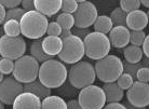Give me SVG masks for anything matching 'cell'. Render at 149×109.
Here are the masks:
<instances>
[{
	"instance_id": "obj_1",
	"label": "cell",
	"mask_w": 149,
	"mask_h": 109,
	"mask_svg": "<svg viewBox=\"0 0 149 109\" xmlns=\"http://www.w3.org/2000/svg\"><path fill=\"white\" fill-rule=\"evenodd\" d=\"M68 79V70L61 60H50L40 65L38 80L49 89H58Z\"/></svg>"
},
{
	"instance_id": "obj_2",
	"label": "cell",
	"mask_w": 149,
	"mask_h": 109,
	"mask_svg": "<svg viewBox=\"0 0 149 109\" xmlns=\"http://www.w3.org/2000/svg\"><path fill=\"white\" fill-rule=\"evenodd\" d=\"M21 34L24 37L33 40H39L47 34L49 26L48 17L40 14L39 12L30 11L25 12L19 21Z\"/></svg>"
},
{
	"instance_id": "obj_3",
	"label": "cell",
	"mask_w": 149,
	"mask_h": 109,
	"mask_svg": "<svg viewBox=\"0 0 149 109\" xmlns=\"http://www.w3.org/2000/svg\"><path fill=\"white\" fill-rule=\"evenodd\" d=\"M94 69L98 80L104 83L117 82L124 72L123 62L116 55H107L102 60H96Z\"/></svg>"
},
{
	"instance_id": "obj_4",
	"label": "cell",
	"mask_w": 149,
	"mask_h": 109,
	"mask_svg": "<svg viewBox=\"0 0 149 109\" xmlns=\"http://www.w3.org/2000/svg\"><path fill=\"white\" fill-rule=\"evenodd\" d=\"M96 80L94 66L89 62H79L72 65L68 70V81L74 89L82 90L86 87L93 85Z\"/></svg>"
},
{
	"instance_id": "obj_5",
	"label": "cell",
	"mask_w": 149,
	"mask_h": 109,
	"mask_svg": "<svg viewBox=\"0 0 149 109\" xmlns=\"http://www.w3.org/2000/svg\"><path fill=\"white\" fill-rule=\"evenodd\" d=\"M86 55L91 60H100L109 55L111 43L107 35L101 33H91L83 40Z\"/></svg>"
},
{
	"instance_id": "obj_6",
	"label": "cell",
	"mask_w": 149,
	"mask_h": 109,
	"mask_svg": "<svg viewBox=\"0 0 149 109\" xmlns=\"http://www.w3.org/2000/svg\"><path fill=\"white\" fill-rule=\"evenodd\" d=\"M40 64L30 55H24L14 62L12 75L22 84H27L38 79Z\"/></svg>"
},
{
	"instance_id": "obj_7",
	"label": "cell",
	"mask_w": 149,
	"mask_h": 109,
	"mask_svg": "<svg viewBox=\"0 0 149 109\" xmlns=\"http://www.w3.org/2000/svg\"><path fill=\"white\" fill-rule=\"evenodd\" d=\"M86 55L83 40L79 37L71 35L63 39V49L58 54V60L65 64L74 65L81 62Z\"/></svg>"
},
{
	"instance_id": "obj_8",
	"label": "cell",
	"mask_w": 149,
	"mask_h": 109,
	"mask_svg": "<svg viewBox=\"0 0 149 109\" xmlns=\"http://www.w3.org/2000/svg\"><path fill=\"white\" fill-rule=\"evenodd\" d=\"M78 102L83 109H103L106 105V96L101 87L90 85L80 90Z\"/></svg>"
},
{
	"instance_id": "obj_9",
	"label": "cell",
	"mask_w": 149,
	"mask_h": 109,
	"mask_svg": "<svg viewBox=\"0 0 149 109\" xmlns=\"http://www.w3.org/2000/svg\"><path fill=\"white\" fill-rule=\"evenodd\" d=\"M26 52V41L22 36L8 37L4 35L0 39V55L3 58L16 60L24 56Z\"/></svg>"
},
{
	"instance_id": "obj_10",
	"label": "cell",
	"mask_w": 149,
	"mask_h": 109,
	"mask_svg": "<svg viewBox=\"0 0 149 109\" xmlns=\"http://www.w3.org/2000/svg\"><path fill=\"white\" fill-rule=\"evenodd\" d=\"M98 13L95 4L86 0H79L78 9L74 14V27L80 29H86L94 25Z\"/></svg>"
},
{
	"instance_id": "obj_11",
	"label": "cell",
	"mask_w": 149,
	"mask_h": 109,
	"mask_svg": "<svg viewBox=\"0 0 149 109\" xmlns=\"http://www.w3.org/2000/svg\"><path fill=\"white\" fill-rule=\"evenodd\" d=\"M24 92V84L19 83L14 77H6L0 82V101L3 105H12L15 98Z\"/></svg>"
},
{
	"instance_id": "obj_12",
	"label": "cell",
	"mask_w": 149,
	"mask_h": 109,
	"mask_svg": "<svg viewBox=\"0 0 149 109\" xmlns=\"http://www.w3.org/2000/svg\"><path fill=\"white\" fill-rule=\"evenodd\" d=\"M127 103L134 107L146 108L149 105V83L135 81L127 90Z\"/></svg>"
},
{
	"instance_id": "obj_13",
	"label": "cell",
	"mask_w": 149,
	"mask_h": 109,
	"mask_svg": "<svg viewBox=\"0 0 149 109\" xmlns=\"http://www.w3.org/2000/svg\"><path fill=\"white\" fill-rule=\"evenodd\" d=\"M131 31L127 27L113 26L111 31L109 33V41L116 49H124L130 43Z\"/></svg>"
},
{
	"instance_id": "obj_14",
	"label": "cell",
	"mask_w": 149,
	"mask_h": 109,
	"mask_svg": "<svg viewBox=\"0 0 149 109\" xmlns=\"http://www.w3.org/2000/svg\"><path fill=\"white\" fill-rule=\"evenodd\" d=\"M41 101L40 98L36 95L23 92L15 98L14 103L12 104L13 109H41Z\"/></svg>"
},
{
	"instance_id": "obj_15",
	"label": "cell",
	"mask_w": 149,
	"mask_h": 109,
	"mask_svg": "<svg viewBox=\"0 0 149 109\" xmlns=\"http://www.w3.org/2000/svg\"><path fill=\"white\" fill-rule=\"evenodd\" d=\"M148 25V16L147 13L143 10H135V11L127 13V27L132 31H139L144 30Z\"/></svg>"
},
{
	"instance_id": "obj_16",
	"label": "cell",
	"mask_w": 149,
	"mask_h": 109,
	"mask_svg": "<svg viewBox=\"0 0 149 109\" xmlns=\"http://www.w3.org/2000/svg\"><path fill=\"white\" fill-rule=\"evenodd\" d=\"M62 9V0H35V10L45 17L57 14Z\"/></svg>"
},
{
	"instance_id": "obj_17",
	"label": "cell",
	"mask_w": 149,
	"mask_h": 109,
	"mask_svg": "<svg viewBox=\"0 0 149 109\" xmlns=\"http://www.w3.org/2000/svg\"><path fill=\"white\" fill-rule=\"evenodd\" d=\"M42 49L49 56L54 57L55 55H58L63 49V39L61 37L47 36L42 40Z\"/></svg>"
},
{
	"instance_id": "obj_18",
	"label": "cell",
	"mask_w": 149,
	"mask_h": 109,
	"mask_svg": "<svg viewBox=\"0 0 149 109\" xmlns=\"http://www.w3.org/2000/svg\"><path fill=\"white\" fill-rule=\"evenodd\" d=\"M103 91L106 96V103H119L122 101L124 96V91L117 84V82L112 83H104L103 85Z\"/></svg>"
},
{
	"instance_id": "obj_19",
	"label": "cell",
	"mask_w": 149,
	"mask_h": 109,
	"mask_svg": "<svg viewBox=\"0 0 149 109\" xmlns=\"http://www.w3.org/2000/svg\"><path fill=\"white\" fill-rule=\"evenodd\" d=\"M24 92H28V93L36 95L41 101L51 95V89L45 87L38 79L33 82L24 84Z\"/></svg>"
},
{
	"instance_id": "obj_20",
	"label": "cell",
	"mask_w": 149,
	"mask_h": 109,
	"mask_svg": "<svg viewBox=\"0 0 149 109\" xmlns=\"http://www.w3.org/2000/svg\"><path fill=\"white\" fill-rule=\"evenodd\" d=\"M123 55L125 58V62L129 64H137L141 63L144 56V53L141 47H135V45H127V48L123 50Z\"/></svg>"
},
{
	"instance_id": "obj_21",
	"label": "cell",
	"mask_w": 149,
	"mask_h": 109,
	"mask_svg": "<svg viewBox=\"0 0 149 109\" xmlns=\"http://www.w3.org/2000/svg\"><path fill=\"white\" fill-rule=\"evenodd\" d=\"M29 52L30 56H33L35 60H37L39 64H42L47 60H53V57L49 56L45 53L43 49H42V40H34L31 42V44L29 47Z\"/></svg>"
},
{
	"instance_id": "obj_22",
	"label": "cell",
	"mask_w": 149,
	"mask_h": 109,
	"mask_svg": "<svg viewBox=\"0 0 149 109\" xmlns=\"http://www.w3.org/2000/svg\"><path fill=\"white\" fill-rule=\"evenodd\" d=\"M93 28L95 33H101V34L104 35L109 34L113 28V24L111 22L110 16H108V15H98L95 23H94Z\"/></svg>"
},
{
	"instance_id": "obj_23",
	"label": "cell",
	"mask_w": 149,
	"mask_h": 109,
	"mask_svg": "<svg viewBox=\"0 0 149 109\" xmlns=\"http://www.w3.org/2000/svg\"><path fill=\"white\" fill-rule=\"evenodd\" d=\"M41 109H67V103L58 95H50L42 99Z\"/></svg>"
},
{
	"instance_id": "obj_24",
	"label": "cell",
	"mask_w": 149,
	"mask_h": 109,
	"mask_svg": "<svg viewBox=\"0 0 149 109\" xmlns=\"http://www.w3.org/2000/svg\"><path fill=\"white\" fill-rule=\"evenodd\" d=\"M4 30V35L8 37H19L21 36V26H19V22L14 21V19H10V21H4L2 24Z\"/></svg>"
},
{
	"instance_id": "obj_25",
	"label": "cell",
	"mask_w": 149,
	"mask_h": 109,
	"mask_svg": "<svg viewBox=\"0 0 149 109\" xmlns=\"http://www.w3.org/2000/svg\"><path fill=\"white\" fill-rule=\"evenodd\" d=\"M61 26L62 30H71L74 27V17L72 14H67V13H61L57 15L55 21Z\"/></svg>"
},
{
	"instance_id": "obj_26",
	"label": "cell",
	"mask_w": 149,
	"mask_h": 109,
	"mask_svg": "<svg viewBox=\"0 0 149 109\" xmlns=\"http://www.w3.org/2000/svg\"><path fill=\"white\" fill-rule=\"evenodd\" d=\"M127 13L124 12L121 8H116L110 14V19L113 26H123L127 27Z\"/></svg>"
},
{
	"instance_id": "obj_27",
	"label": "cell",
	"mask_w": 149,
	"mask_h": 109,
	"mask_svg": "<svg viewBox=\"0 0 149 109\" xmlns=\"http://www.w3.org/2000/svg\"><path fill=\"white\" fill-rule=\"evenodd\" d=\"M141 6L142 4L139 0H121L120 1V8L127 13H131L135 10H138Z\"/></svg>"
},
{
	"instance_id": "obj_28",
	"label": "cell",
	"mask_w": 149,
	"mask_h": 109,
	"mask_svg": "<svg viewBox=\"0 0 149 109\" xmlns=\"http://www.w3.org/2000/svg\"><path fill=\"white\" fill-rule=\"evenodd\" d=\"M134 82H135L134 78H133L131 75L127 74V72H123L122 75L119 77V79L117 80V84H118L123 91L129 90V89L133 85V83Z\"/></svg>"
},
{
	"instance_id": "obj_29",
	"label": "cell",
	"mask_w": 149,
	"mask_h": 109,
	"mask_svg": "<svg viewBox=\"0 0 149 109\" xmlns=\"http://www.w3.org/2000/svg\"><path fill=\"white\" fill-rule=\"evenodd\" d=\"M146 33L144 30H139V31H131L130 36V43L135 47H142L144 41L146 39Z\"/></svg>"
},
{
	"instance_id": "obj_30",
	"label": "cell",
	"mask_w": 149,
	"mask_h": 109,
	"mask_svg": "<svg viewBox=\"0 0 149 109\" xmlns=\"http://www.w3.org/2000/svg\"><path fill=\"white\" fill-rule=\"evenodd\" d=\"M14 69V60L0 57V72L3 76H9L13 72Z\"/></svg>"
},
{
	"instance_id": "obj_31",
	"label": "cell",
	"mask_w": 149,
	"mask_h": 109,
	"mask_svg": "<svg viewBox=\"0 0 149 109\" xmlns=\"http://www.w3.org/2000/svg\"><path fill=\"white\" fill-rule=\"evenodd\" d=\"M78 9V1L77 0H63L62 1V11L63 13L74 15Z\"/></svg>"
},
{
	"instance_id": "obj_32",
	"label": "cell",
	"mask_w": 149,
	"mask_h": 109,
	"mask_svg": "<svg viewBox=\"0 0 149 109\" xmlns=\"http://www.w3.org/2000/svg\"><path fill=\"white\" fill-rule=\"evenodd\" d=\"M57 90H58V94H61V97L63 98V97H71V96H74L77 89H74L70 84L69 81H66Z\"/></svg>"
},
{
	"instance_id": "obj_33",
	"label": "cell",
	"mask_w": 149,
	"mask_h": 109,
	"mask_svg": "<svg viewBox=\"0 0 149 109\" xmlns=\"http://www.w3.org/2000/svg\"><path fill=\"white\" fill-rule=\"evenodd\" d=\"M24 14H25V11L23 10L22 8H15V9L8 10V11L6 12V21L14 19V21L19 22Z\"/></svg>"
},
{
	"instance_id": "obj_34",
	"label": "cell",
	"mask_w": 149,
	"mask_h": 109,
	"mask_svg": "<svg viewBox=\"0 0 149 109\" xmlns=\"http://www.w3.org/2000/svg\"><path fill=\"white\" fill-rule=\"evenodd\" d=\"M143 67L142 63H137V64H129L127 62H123V72H127L129 75H131L133 78L136 77V72L139 68Z\"/></svg>"
},
{
	"instance_id": "obj_35",
	"label": "cell",
	"mask_w": 149,
	"mask_h": 109,
	"mask_svg": "<svg viewBox=\"0 0 149 109\" xmlns=\"http://www.w3.org/2000/svg\"><path fill=\"white\" fill-rule=\"evenodd\" d=\"M138 82H143V83H148L149 82V68L148 67H144L139 68L136 72V77Z\"/></svg>"
},
{
	"instance_id": "obj_36",
	"label": "cell",
	"mask_w": 149,
	"mask_h": 109,
	"mask_svg": "<svg viewBox=\"0 0 149 109\" xmlns=\"http://www.w3.org/2000/svg\"><path fill=\"white\" fill-rule=\"evenodd\" d=\"M47 34L48 36H53V37H61L62 34V28L56 22L49 23L48 29H47Z\"/></svg>"
},
{
	"instance_id": "obj_37",
	"label": "cell",
	"mask_w": 149,
	"mask_h": 109,
	"mask_svg": "<svg viewBox=\"0 0 149 109\" xmlns=\"http://www.w3.org/2000/svg\"><path fill=\"white\" fill-rule=\"evenodd\" d=\"M21 2L22 1H19V0H0V3L3 6L4 9H8V10L19 8Z\"/></svg>"
},
{
	"instance_id": "obj_38",
	"label": "cell",
	"mask_w": 149,
	"mask_h": 109,
	"mask_svg": "<svg viewBox=\"0 0 149 109\" xmlns=\"http://www.w3.org/2000/svg\"><path fill=\"white\" fill-rule=\"evenodd\" d=\"M21 6L25 12L35 11V0H23Z\"/></svg>"
},
{
	"instance_id": "obj_39",
	"label": "cell",
	"mask_w": 149,
	"mask_h": 109,
	"mask_svg": "<svg viewBox=\"0 0 149 109\" xmlns=\"http://www.w3.org/2000/svg\"><path fill=\"white\" fill-rule=\"evenodd\" d=\"M92 31H90L89 28H86V29H80V28H74V31H72V35H74V36H77V37H79L80 39H82V40H84L86 38V36L89 34H91Z\"/></svg>"
},
{
	"instance_id": "obj_40",
	"label": "cell",
	"mask_w": 149,
	"mask_h": 109,
	"mask_svg": "<svg viewBox=\"0 0 149 109\" xmlns=\"http://www.w3.org/2000/svg\"><path fill=\"white\" fill-rule=\"evenodd\" d=\"M103 109H127V107L121 103H110V104L105 105Z\"/></svg>"
},
{
	"instance_id": "obj_41",
	"label": "cell",
	"mask_w": 149,
	"mask_h": 109,
	"mask_svg": "<svg viewBox=\"0 0 149 109\" xmlns=\"http://www.w3.org/2000/svg\"><path fill=\"white\" fill-rule=\"evenodd\" d=\"M142 47H143L142 50H143L144 55H145L147 58H149V35H147V36H146L145 41H144V43H143Z\"/></svg>"
},
{
	"instance_id": "obj_42",
	"label": "cell",
	"mask_w": 149,
	"mask_h": 109,
	"mask_svg": "<svg viewBox=\"0 0 149 109\" xmlns=\"http://www.w3.org/2000/svg\"><path fill=\"white\" fill-rule=\"evenodd\" d=\"M67 109H83L79 104L78 99H70L67 102Z\"/></svg>"
},
{
	"instance_id": "obj_43",
	"label": "cell",
	"mask_w": 149,
	"mask_h": 109,
	"mask_svg": "<svg viewBox=\"0 0 149 109\" xmlns=\"http://www.w3.org/2000/svg\"><path fill=\"white\" fill-rule=\"evenodd\" d=\"M6 9L3 8V6L0 3V26L2 25L6 21Z\"/></svg>"
},
{
	"instance_id": "obj_44",
	"label": "cell",
	"mask_w": 149,
	"mask_h": 109,
	"mask_svg": "<svg viewBox=\"0 0 149 109\" xmlns=\"http://www.w3.org/2000/svg\"><path fill=\"white\" fill-rule=\"evenodd\" d=\"M125 107H127V109H146V108H139V107H134V106L130 105L129 103H127V105H124Z\"/></svg>"
},
{
	"instance_id": "obj_45",
	"label": "cell",
	"mask_w": 149,
	"mask_h": 109,
	"mask_svg": "<svg viewBox=\"0 0 149 109\" xmlns=\"http://www.w3.org/2000/svg\"><path fill=\"white\" fill-rule=\"evenodd\" d=\"M141 4H143L146 8H149V0H143V1H141Z\"/></svg>"
},
{
	"instance_id": "obj_46",
	"label": "cell",
	"mask_w": 149,
	"mask_h": 109,
	"mask_svg": "<svg viewBox=\"0 0 149 109\" xmlns=\"http://www.w3.org/2000/svg\"><path fill=\"white\" fill-rule=\"evenodd\" d=\"M3 36H4V30H3V27L1 26L0 27V39L3 37Z\"/></svg>"
},
{
	"instance_id": "obj_47",
	"label": "cell",
	"mask_w": 149,
	"mask_h": 109,
	"mask_svg": "<svg viewBox=\"0 0 149 109\" xmlns=\"http://www.w3.org/2000/svg\"><path fill=\"white\" fill-rule=\"evenodd\" d=\"M0 109H4V105L1 103V101H0Z\"/></svg>"
},
{
	"instance_id": "obj_48",
	"label": "cell",
	"mask_w": 149,
	"mask_h": 109,
	"mask_svg": "<svg viewBox=\"0 0 149 109\" xmlns=\"http://www.w3.org/2000/svg\"><path fill=\"white\" fill-rule=\"evenodd\" d=\"M2 80H3V75H2L1 72H0V82H1Z\"/></svg>"
},
{
	"instance_id": "obj_49",
	"label": "cell",
	"mask_w": 149,
	"mask_h": 109,
	"mask_svg": "<svg viewBox=\"0 0 149 109\" xmlns=\"http://www.w3.org/2000/svg\"><path fill=\"white\" fill-rule=\"evenodd\" d=\"M147 16H148V24H149V10H148V12H147Z\"/></svg>"
}]
</instances>
